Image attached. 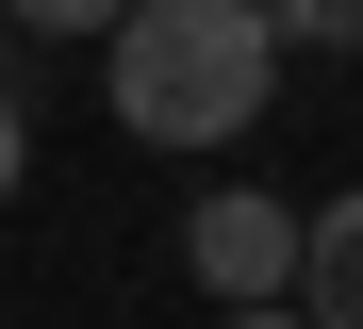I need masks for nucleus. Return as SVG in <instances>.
Listing matches in <instances>:
<instances>
[{
    "mask_svg": "<svg viewBox=\"0 0 363 329\" xmlns=\"http://www.w3.org/2000/svg\"><path fill=\"white\" fill-rule=\"evenodd\" d=\"M99 50H116V132H133V149H231V132L281 99L264 0H133Z\"/></svg>",
    "mask_w": 363,
    "mask_h": 329,
    "instance_id": "obj_1",
    "label": "nucleus"
},
{
    "mask_svg": "<svg viewBox=\"0 0 363 329\" xmlns=\"http://www.w3.org/2000/svg\"><path fill=\"white\" fill-rule=\"evenodd\" d=\"M182 263H199V280L248 313V296H297V214L264 181H231V197H199V214H182Z\"/></svg>",
    "mask_w": 363,
    "mask_h": 329,
    "instance_id": "obj_2",
    "label": "nucleus"
},
{
    "mask_svg": "<svg viewBox=\"0 0 363 329\" xmlns=\"http://www.w3.org/2000/svg\"><path fill=\"white\" fill-rule=\"evenodd\" d=\"M297 313H314V329H363V197L297 214Z\"/></svg>",
    "mask_w": 363,
    "mask_h": 329,
    "instance_id": "obj_3",
    "label": "nucleus"
},
{
    "mask_svg": "<svg viewBox=\"0 0 363 329\" xmlns=\"http://www.w3.org/2000/svg\"><path fill=\"white\" fill-rule=\"evenodd\" d=\"M281 50H363V0H264Z\"/></svg>",
    "mask_w": 363,
    "mask_h": 329,
    "instance_id": "obj_4",
    "label": "nucleus"
},
{
    "mask_svg": "<svg viewBox=\"0 0 363 329\" xmlns=\"http://www.w3.org/2000/svg\"><path fill=\"white\" fill-rule=\"evenodd\" d=\"M0 17H17V33H116L133 0H0Z\"/></svg>",
    "mask_w": 363,
    "mask_h": 329,
    "instance_id": "obj_5",
    "label": "nucleus"
},
{
    "mask_svg": "<svg viewBox=\"0 0 363 329\" xmlns=\"http://www.w3.org/2000/svg\"><path fill=\"white\" fill-rule=\"evenodd\" d=\"M17 181H33V99L0 83V197H17Z\"/></svg>",
    "mask_w": 363,
    "mask_h": 329,
    "instance_id": "obj_6",
    "label": "nucleus"
},
{
    "mask_svg": "<svg viewBox=\"0 0 363 329\" xmlns=\"http://www.w3.org/2000/svg\"><path fill=\"white\" fill-rule=\"evenodd\" d=\"M215 329H314V313H281V296H248V313H215Z\"/></svg>",
    "mask_w": 363,
    "mask_h": 329,
    "instance_id": "obj_7",
    "label": "nucleus"
}]
</instances>
